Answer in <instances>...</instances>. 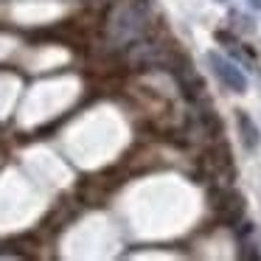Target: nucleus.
Wrapping results in <instances>:
<instances>
[{"instance_id": "nucleus-1", "label": "nucleus", "mask_w": 261, "mask_h": 261, "mask_svg": "<svg viewBox=\"0 0 261 261\" xmlns=\"http://www.w3.org/2000/svg\"><path fill=\"white\" fill-rule=\"evenodd\" d=\"M208 65H211V70H214V76L219 79L222 87H227L230 93H247V76L236 68V62L225 59L216 51H208Z\"/></svg>"}, {"instance_id": "nucleus-2", "label": "nucleus", "mask_w": 261, "mask_h": 261, "mask_svg": "<svg viewBox=\"0 0 261 261\" xmlns=\"http://www.w3.org/2000/svg\"><path fill=\"white\" fill-rule=\"evenodd\" d=\"M236 126H239V138H242L244 149L247 152H255L261 146V129L247 113H236Z\"/></svg>"}, {"instance_id": "nucleus-3", "label": "nucleus", "mask_w": 261, "mask_h": 261, "mask_svg": "<svg viewBox=\"0 0 261 261\" xmlns=\"http://www.w3.org/2000/svg\"><path fill=\"white\" fill-rule=\"evenodd\" d=\"M250 3H253L255 9H261V0H250Z\"/></svg>"}]
</instances>
